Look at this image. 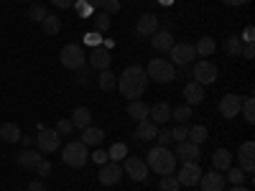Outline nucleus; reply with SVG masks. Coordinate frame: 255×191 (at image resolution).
Returning <instances> with one entry per match:
<instances>
[{"mask_svg": "<svg viewBox=\"0 0 255 191\" xmlns=\"http://www.w3.org/2000/svg\"><path fill=\"white\" fill-rule=\"evenodd\" d=\"M148 82H151V79L145 77V69H140V67H128V69L120 74V79H118V90H120V95L128 97V99H138V97L145 92Z\"/></svg>", "mask_w": 255, "mask_h": 191, "instance_id": "f257e3e1", "label": "nucleus"}, {"mask_svg": "<svg viewBox=\"0 0 255 191\" xmlns=\"http://www.w3.org/2000/svg\"><path fill=\"white\" fill-rule=\"evenodd\" d=\"M145 166H148V171H156L158 176H168V174L176 171V156L168 151V148L158 145V148H151V151H148Z\"/></svg>", "mask_w": 255, "mask_h": 191, "instance_id": "f03ea898", "label": "nucleus"}, {"mask_svg": "<svg viewBox=\"0 0 255 191\" xmlns=\"http://www.w3.org/2000/svg\"><path fill=\"white\" fill-rule=\"evenodd\" d=\"M61 161L67 163L69 168H82L84 163L90 161V153H87V145L82 140H72L61 148Z\"/></svg>", "mask_w": 255, "mask_h": 191, "instance_id": "7ed1b4c3", "label": "nucleus"}, {"mask_svg": "<svg viewBox=\"0 0 255 191\" xmlns=\"http://www.w3.org/2000/svg\"><path fill=\"white\" fill-rule=\"evenodd\" d=\"M145 77L153 79V82H158V84H168V82L176 77V69H174L171 61H166V59H153L151 64H148V69H145Z\"/></svg>", "mask_w": 255, "mask_h": 191, "instance_id": "20e7f679", "label": "nucleus"}, {"mask_svg": "<svg viewBox=\"0 0 255 191\" xmlns=\"http://www.w3.org/2000/svg\"><path fill=\"white\" fill-rule=\"evenodd\" d=\"M59 59H61L64 67H67V69H74V72H79L84 64H87V54H84V49L77 46V44H67V46L61 49Z\"/></svg>", "mask_w": 255, "mask_h": 191, "instance_id": "39448f33", "label": "nucleus"}, {"mask_svg": "<svg viewBox=\"0 0 255 191\" xmlns=\"http://www.w3.org/2000/svg\"><path fill=\"white\" fill-rule=\"evenodd\" d=\"M36 145H38V153H56L61 148V135L56 130L44 127V130H38V135H36Z\"/></svg>", "mask_w": 255, "mask_h": 191, "instance_id": "423d86ee", "label": "nucleus"}, {"mask_svg": "<svg viewBox=\"0 0 255 191\" xmlns=\"http://www.w3.org/2000/svg\"><path fill=\"white\" fill-rule=\"evenodd\" d=\"M191 77H194V82H199L202 87H207V84L217 82V67H215L212 61L202 59V61L194 64V72H191Z\"/></svg>", "mask_w": 255, "mask_h": 191, "instance_id": "0eeeda50", "label": "nucleus"}, {"mask_svg": "<svg viewBox=\"0 0 255 191\" xmlns=\"http://www.w3.org/2000/svg\"><path fill=\"white\" fill-rule=\"evenodd\" d=\"M176 179H179L181 186H197L199 179H202V166H199L197 161H184Z\"/></svg>", "mask_w": 255, "mask_h": 191, "instance_id": "6e6552de", "label": "nucleus"}, {"mask_svg": "<svg viewBox=\"0 0 255 191\" xmlns=\"http://www.w3.org/2000/svg\"><path fill=\"white\" fill-rule=\"evenodd\" d=\"M123 174H128L133 181L143 184L148 179V166L143 158H125V166H123Z\"/></svg>", "mask_w": 255, "mask_h": 191, "instance_id": "1a4fd4ad", "label": "nucleus"}, {"mask_svg": "<svg viewBox=\"0 0 255 191\" xmlns=\"http://www.w3.org/2000/svg\"><path fill=\"white\" fill-rule=\"evenodd\" d=\"M168 54H171V64H179V67H186V64H191V61H194V56H197L194 46L184 44V41H181V44H174Z\"/></svg>", "mask_w": 255, "mask_h": 191, "instance_id": "9d476101", "label": "nucleus"}, {"mask_svg": "<svg viewBox=\"0 0 255 191\" xmlns=\"http://www.w3.org/2000/svg\"><path fill=\"white\" fill-rule=\"evenodd\" d=\"M90 61V67L102 72V69H110V64H113V56H110V49H105V46H95L87 56Z\"/></svg>", "mask_w": 255, "mask_h": 191, "instance_id": "9b49d317", "label": "nucleus"}, {"mask_svg": "<svg viewBox=\"0 0 255 191\" xmlns=\"http://www.w3.org/2000/svg\"><path fill=\"white\" fill-rule=\"evenodd\" d=\"M238 158H240V168L245 174H253L255 171V143L253 140H245L238 151Z\"/></svg>", "mask_w": 255, "mask_h": 191, "instance_id": "f8f14e48", "label": "nucleus"}, {"mask_svg": "<svg viewBox=\"0 0 255 191\" xmlns=\"http://www.w3.org/2000/svg\"><path fill=\"white\" fill-rule=\"evenodd\" d=\"M243 107V97L240 95H225L220 99V115L222 117H238Z\"/></svg>", "mask_w": 255, "mask_h": 191, "instance_id": "ddd939ff", "label": "nucleus"}, {"mask_svg": "<svg viewBox=\"0 0 255 191\" xmlns=\"http://www.w3.org/2000/svg\"><path fill=\"white\" fill-rule=\"evenodd\" d=\"M100 184L102 186H113V184H118L120 179H123V168H120V163H115V161H110V163H105L102 168H100Z\"/></svg>", "mask_w": 255, "mask_h": 191, "instance_id": "4468645a", "label": "nucleus"}, {"mask_svg": "<svg viewBox=\"0 0 255 191\" xmlns=\"http://www.w3.org/2000/svg\"><path fill=\"white\" fill-rule=\"evenodd\" d=\"M156 31H158V15H153V13H143V15L138 18V26H135L138 38H143V36H153Z\"/></svg>", "mask_w": 255, "mask_h": 191, "instance_id": "2eb2a0df", "label": "nucleus"}, {"mask_svg": "<svg viewBox=\"0 0 255 191\" xmlns=\"http://www.w3.org/2000/svg\"><path fill=\"white\" fill-rule=\"evenodd\" d=\"M225 176L220 174V171H209V174H202V179H199V186H202V191H225Z\"/></svg>", "mask_w": 255, "mask_h": 191, "instance_id": "dca6fc26", "label": "nucleus"}, {"mask_svg": "<svg viewBox=\"0 0 255 191\" xmlns=\"http://www.w3.org/2000/svg\"><path fill=\"white\" fill-rule=\"evenodd\" d=\"M176 156H179L181 161H197V158H202V145L191 143V140H179Z\"/></svg>", "mask_w": 255, "mask_h": 191, "instance_id": "f3484780", "label": "nucleus"}, {"mask_svg": "<svg viewBox=\"0 0 255 191\" xmlns=\"http://www.w3.org/2000/svg\"><path fill=\"white\" fill-rule=\"evenodd\" d=\"M156 135H158V125L153 122V120H140L138 122V127H135V138L138 140H156Z\"/></svg>", "mask_w": 255, "mask_h": 191, "instance_id": "a211bd4d", "label": "nucleus"}, {"mask_svg": "<svg viewBox=\"0 0 255 191\" xmlns=\"http://www.w3.org/2000/svg\"><path fill=\"white\" fill-rule=\"evenodd\" d=\"M184 97H186V104H202L204 102V87L199 82H189L184 87Z\"/></svg>", "mask_w": 255, "mask_h": 191, "instance_id": "6ab92c4d", "label": "nucleus"}, {"mask_svg": "<svg viewBox=\"0 0 255 191\" xmlns=\"http://www.w3.org/2000/svg\"><path fill=\"white\" fill-rule=\"evenodd\" d=\"M148 120H153L156 125L168 122V120H171V107H168L166 102H156L153 107H151V112H148Z\"/></svg>", "mask_w": 255, "mask_h": 191, "instance_id": "aec40b11", "label": "nucleus"}, {"mask_svg": "<svg viewBox=\"0 0 255 191\" xmlns=\"http://www.w3.org/2000/svg\"><path fill=\"white\" fill-rule=\"evenodd\" d=\"M212 166H215V171H227V168L232 166V153L227 151V148H217L215 153H212Z\"/></svg>", "mask_w": 255, "mask_h": 191, "instance_id": "412c9836", "label": "nucleus"}, {"mask_svg": "<svg viewBox=\"0 0 255 191\" xmlns=\"http://www.w3.org/2000/svg\"><path fill=\"white\" fill-rule=\"evenodd\" d=\"M151 44H153L156 51H171V46H174V36L168 33V31H156V33L151 36Z\"/></svg>", "mask_w": 255, "mask_h": 191, "instance_id": "4be33fe9", "label": "nucleus"}, {"mask_svg": "<svg viewBox=\"0 0 255 191\" xmlns=\"http://www.w3.org/2000/svg\"><path fill=\"white\" fill-rule=\"evenodd\" d=\"M38 161H41V153L33 151V148H26L23 153H18V156H15V163H18L20 168H36Z\"/></svg>", "mask_w": 255, "mask_h": 191, "instance_id": "5701e85b", "label": "nucleus"}, {"mask_svg": "<svg viewBox=\"0 0 255 191\" xmlns=\"http://www.w3.org/2000/svg\"><path fill=\"white\" fill-rule=\"evenodd\" d=\"M105 140V130L102 127H92V125H87L82 130V143L84 145H100Z\"/></svg>", "mask_w": 255, "mask_h": 191, "instance_id": "b1692460", "label": "nucleus"}, {"mask_svg": "<svg viewBox=\"0 0 255 191\" xmlns=\"http://www.w3.org/2000/svg\"><path fill=\"white\" fill-rule=\"evenodd\" d=\"M148 112H151V107H148L145 102H140V99H130V104H128V115H130L135 122L145 120V117H148Z\"/></svg>", "mask_w": 255, "mask_h": 191, "instance_id": "393cba45", "label": "nucleus"}, {"mask_svg": "<svg viewBox=\"0 0 255 191\" xmlns=\"http://www.w3.org/2000/svg\"><path fill=\"white\" fill-rule=\"evenodd\" d=\"M20 127L15 122H3L0 125V138H3L5 143H20Z\"/></svg>", "mask_w": 255, "mask_h": 191, "instance_id": "a878e982", "label": "nucleus"}, {"mask_svg": "<svg viewBox=\"0 0 255 191\" xmlns=\"http://www.w3.org/2000/svg\"><path fill=\"white\" fill-rule=\"evenodd\" d=\"M97 87H100L102 92L115 90V87H118V74H113L110 69H102V72L97 74Z\"/></svg>", "mask_w": 255, "mask_h": 191, "instance_id": "bb28decb", "label": "nucleus"}, {"mask_svg": "<svg viewBox=\"0 0 255 191\" xmlns=\"http://www.w3.org/2000/svg\"><path fill=\"white\" fill-rule=\"evenodd\" d=\"M194 51H197V56H212V54L217 51V44H215V38H212V36H202V38L197 41Z\"/></svg>", "mask_w": 255, "mask_h": 191, "instance_id": "cd10ccee", "label": "nucleus"}, {"mask_svg": "<svg viewBox=\"0 0 255 191\" xmlns=\"http://www.w3.org/2000/svg\"><path fill=\"white\" fill-rule=\"evenodd\" d=\"M186 140L202 145V143H207V140H209V130H207L204 125H189V135H186Z\"/></svg>", "mask_w": 255, "mask_h": 191, "instance_id": "c85d7f7f", "label": "nucleus"}, {"mask_svg": "<svg viewBox=\"0 0 255 191\" xmlns=\"http://www.w3.org/2000/svg\"><path fill=\"white\" fill-rule=\"evenodd\" d=\"M90 122H92V112H90L87 107H77V110H74V115H72V125H74V127L84 130Z\"/></svg>", "mask_w": 255, "mask_h": 191, "instance_id": "c756f323", "label": "nucleus"}, {"mask_svg": "<svg viewBox=\"0 0 255 191\" xmlns=\"http://www.w3.org/2000/svg\"><path fill=\"white\" fill-rule=\"evenodd\" d=\"M41 28H44L46 36H59V31H61V18H59V15H46L44 20H41Z\"/></svg>", "mask_w": 255, "mask_h": 191, "instance_id": "7c9ffc66", "label": "nucleus"}, {"mask_svg": "<svg viewBox=\"0 0 255 191\" xmlns=\"http://www.w3.org/2000/svg\"><path fill=\"white\" fill-rule=\"evenodd\" d=\"M225 51H227L230 56H240V51H243V38H240V36H227V38H225Z\"/></svg>", "mask_w": 255, "mask_h": 191, "instance_id": "2f4dec72", "label": "nucleus"}, {"mask_svg": "<svg viewBox=\"0 0 255 191\" xmlns=\"http://www.w3.org/2000/svg\"><path fill=\"white\" fill-rule=\"evenodd\" d=\"M108 158H113L115 163L125 161V158H128V145H125V143H113L110 151H108Z\"/></svg>", "mask_w": 255, "mask_h": 191, "instance_id": "473e14b6", "label": "nucleus"}, {"mask_svg": "<svg viewBox=\"0 0 255 191\" xmlns=\"http://www.w3.org/2000/svg\"><path fill=\"white\" fill-rule=\"evenodd\" d=\"M240 110H243V117H245V122H250V125H253V122H255V99H253V97H245Z\"/></svg>", "mask_w": 255, "mask_h": 191, "instance_id": "72a5a7b5", "label": "nucleus"}, {"mask_svg": "<svg viewBox=\"0 0 255 191\" xmlns=\"http://www.w3.org/2000/svg\"><path fill=\"white\" fill-rule=\"evenodd\" d=\"M225 181H230L232 186H240L243 181H245V171H243V168H238V166H230L227 168V179Z\"/></svg>", "mask_w": 255, "mask_h": 191, "instance_id": "f704fd0d", "label": "nucleus"}, {"mask_svg": "<svg viewBox=\"0 0 255 191\" xmlns=\"http://www.w3.org/2000/svg\"><path fill=\"white\" fill-rule=\"evenodd\" d=\"M171 117L176 120V125H179V122H189V117H191V104H179L176 110H171Z\"/></svg>", "mask_w": 255, "mask_h": 191, "instance_id": "c9c22d12", "label": "nucleus"}, {"mask_svg": "<svg viewBox=\"0 0 255 191\" xmlns=\"http://www.w3.org/2000/svg\"><path fill=\"white\" fill-rule=\"evenodd\" d=\"M46 15H49V10L41 5V3H36V5L28 8V20H33V23H41V20H44Z\"/></svg>", "mask_w": 255, "mask_h": 191, "instance_id": "e433bc0d", "label": "nucleus"}, {"mask_svg": "<svg viewBox=\"0 0 255 191\" xmlns=\"http://www.w3.org/2000/svg\"><path fill=\"white\" fill-rule=\"evenodd\" d=\"M158 186H161V191H179V179L174 176V174H168V176H163L161 181H158Z\"/></svg>", "mask_w": 255, "mask_h": 191, "instance_id": "4c0bfd02", "label": "nucleus"}, {"mask_svg": "<svg viewBox=\"0 0 255 191\" xmlns=\"http://www.w3.org/2000/svg\"><path fill=\"white\" fill-rule=\"evenodd\" d=\"M95 23H97V31H100V33H105V31H110L113 20H110V15H108V13L102 10V13H97V15H95Z\"/></svg>", "mask_w": 255, "mask_h": 191, "instance_id": "58836bf2", "label": "nucleus"}, {"mask_svg": "<svg viewBox=\"0 0 255 191\" xmlns=\"http://www.w3.org/2000/svg\"><path fill=\"white\" fill-rule=\"evenodd\" d=\"M186 135H189V125L186 122H179L176 127H174V130H171V140H186Z\"/></svg>", "mask_w": 255, "mask_h": 191, "instance_id": "ea45409f", "label": "nucleus"}, {"mask_svg": "<svg viewBox=\"0 0 255 191\" xmlns=\"http://www.w3.org/2000/svg\"><path fill=\"white\" fill-rule=\"evenodd\" d=\"M54 130H56L59 135H72V133H74V125H72V120H59Z\"/></svg>", "mask_w": 255, "mask_h": 191, "instance_id": "a19ab883", "label": "nucleus"}, {"mask_svg": "<svg viewBox=\"0 0 255 191\" xmlns=\"http://www.w3.org/2000/svg\"><path fill=\"white\" fill-rule=\"evenodd\" d=\"M72 8H77V13H79L82 18H90V13H92V5L87 3V0H77Z\"/></svg>", "mask_w": 255, "mask_h": 191, "instance_id": "79ce46f5", "label": "nucleus"}, {"mask_svg": "<svg viewBox=\"0 0 255 191\" xmlns=\"http://www.w3.org/2000/svg\"><path fill=\"white\" fill-rule=\"evenodd\" d=\"M36 174H38L41 179H46V176H51V163H49V161H44V158H41V161H38V166H36Z\"/></svg>", "mask_w": 255, "mask_h": 191, "instance_id": "37998d69", "label": "nucleus"}, {"mask_svg": "<svg viewBox=\"0 0 255 191\" xmlns=\"http://www.w3.org/2000/svg\"><path fill=\"white\" fill-rule=\"evenodd\" d=\"M90 161H95L97 166H105V163H108V151H100V148H97V151L90 156Z\"/></svg>", "mask_w": 255, "mask_h": 191, "instance_id": "c03bdc74", "label": "nucleus"}, {"mask_svg": "<svg viewBox=\"0 0 255 191\" xmlns=\"http://www.w3.org/2000/svg\"><path fill=\"white\" fill-rule=\"evenodd\" d=\"M156 140H158V145H163V148H168V143H171V130H158V135H156Z\"/></svg>", "mask_w": 255, "mask_h": 191, "instance_id": "a18cd8bd", "label": "nucleus"}, {"mask_svg": "<svg viewBox=\"0 0 255 191\" xmlns=\"http://www.w3.org/2000/svg\"><path fill=\"white\" fill-rule=\"evenodd\" d=\"M102 10L108 13V15H110V13H118V10H120V0H108V3L102 5Z\"/></svg>", "mask_w": 255, "mask_h": 191, "instance_id": "49530a36", "label": "nucleus"}, {"mask_svg": "<svg viewBox=\"0 0 255 191\" xmlns=\"http://www.w3.org/2000/svg\"><path fill=\"white\" fill-rule=\"evenodd\" d=\"M243 44H253L255 41V31H253V26H245V31H243Z\"/></svg>", "mask_w": 255, "mask_h": 191, "instance_id": "de8ad7c7", "label": "nucleus"}, {"mask_svg": "<svg viewBox=\"0 0 255 191\" xmlns=\"http://www.w3.org/2000/svg\"><path fill=\"white\" fill-rule=\"evenodd\" d=\"M240 56H245V59H253V56H255V44H243V51H240Z\"/></svg>", "mask_w": 255, "mask_h": 191, "instance_id": "09e8293b", "label": "nucleus"}, {"mask_svg": "<svg viewBox=\"0 0 255 191\" xmlns=\"http://www.w3.org/2000/svg\"><path fill=\"white\" fill-rule=\"evenodd\" d=\"M51 3H54L56 8H72V5H74V0H51Z\"/></svg>", "mask_w": 255, "mask_h": 191, "instance_id": "8fccbe9b", "label": "nucleus"}, {"mask_svg": "<svg viewBox=\"0 0 255 191\" xmlns=\"http://www.w3.org/2000/svg\"><path fill=\"white\" fill-rule=\"evenodd\" d=\"M28 191H46V186L41 184V181H31L28 184Z\"/></svg>", "mask_w": 255, "mask_h": 191, "instance_id": "3c124183", "label": "nucleus"}, {"mask_svg": "<svg viewBox=\"0 0 255 191\" xmlns=\"http://www.w3.org/2000/svg\"><path fill=\"white\" fill-rule=\"evenodd\" d=\"M87 44H97L100 46V33H87Z\"/></svg>", "mask_w": 255, "mask_h": 191, "instance_id": "603ef678", "label": "nucleus"}, {"mask_svg": "<svg viewBox=\"0 0 255 191\" xmlns=\"http://www.w3.org/2000/svg\"><path fill=\"white\" fill-rule=\"evenodd\" d=\"M225 5H245V3H250V0H222Z\"/></svg>", "mask_w": 255, "mask_h": 191, "instance_id": "864d4df0", "label": "nucleus"}, {"mask_svg": "<svg viewBox=\"0 0 255 191\" xmlns=\"http://www.w3.org/2000/svg\"><path fill=\"white\" fill-rule=\"evenodd\" d=\"M20 143H23L26 148H31V145L36 143V138H26V135H20Z\"/></svg>", "mask_w": 255, "mask_h": 191, "instance_id": "5fc2aeb1", "label": "nucleus"}, {"mask_svg": "<svg viewBox=\"0 0 255 191\" xmlns=\"http://www.w3.org/2000/svg\"><path fill=\"white\" fill-rule=\"evenodd\" d=\"M87 3H90L92 8H102L105 3H108V0H87Z\"/></svg>", "mask_w": 255, "mask_h": 191, "instance_id": "6e6d98bb", "label": "nucleus"}, {"mask_svg": "<svg viewBox=\"0 0 255 191\" xmlns=\"http://www.w3.org/2000/svg\"><path fill=\"white\" fill-rule=\"evenodd\" d=\"M230 191H250V189H248V186H243V184H240V186H232V189H230Z\"/></svg>", "mask_w": 255, "mask_h": 191, "instance_id": "4d7b16f0", "label": "nucleus"}, {"mask_svg": "<svg viewBox=\"0 0 255 191\" xmlns=\"http://www.w3.org/2000/svg\"><path fill=\"white\" fill-rule=\"evenodd\" d=\"M26 3H31V0H26Z\"/></svg>", "mask_w": 255, "mask_h": 191, "instance_id": "13d9d810", "label": "nucleus"}]
</instances>
